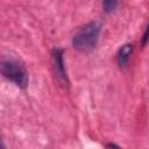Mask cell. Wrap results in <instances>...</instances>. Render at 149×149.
<instances>
[{
	"label": "cell",
	"instance_id": "8",
	"mask_svg": "<svg viewBox=\"0 0 149 149\" xmlns=\"http://www.w3.org/2000/svg\"><path fill=\"white\" fill-rule=\"evenodd\" d=\"M1 149H6V148H5V146H3V143L1 144Z\"/></svg>",
	"mask_w": 149,
	"mask_h": 149
},
{
	"label": "cell",
	"instance_id": "7",
	"mask_svg": "<svg viewBox=\"0 0 149 149\" xmlns=\"http://www.w3.org/2000/svg\"><path fill=\"white\" fill-rule=\"evenodd\" d=\"M106 149H121L119 146H116L115 143H107L106 144Z\"/></svg>",
	"mask_w": 149,
	"mask_h": 149
},
{
	"label": "cell",
	"instance_id": "5",
	"mask_svg": "<svg viewBox=\"0 0 149 149\" xmlns=\"http://www.w3.org/2000/svg\"><path fill=\"white\" fill-rule=\"evenodd\" d=\"M118 1L115 0H106L102 2V8H104V12L105 13H111L113 12L116 7H118Z\"/></svg>",
	"mask_w": 149,
	"mask_h": 149
},
{
	"label": "cell",
	"instance_id": "4",
	"mask_svg": "<svg viewBox=\"0 0 149 149\" xmlns=\"http://www.w3.org/2000/svg\"><path fill=\"white\" fill-rule=\"evenodd\" d=\"M133 52V45L127 43V44H123L119 50H118V54H116V62L119 64L120 68H125L129 61V57Z\"/></svg>",
	"mask_w": 149,
	"mask_h": 149
},
{
	"label": "cell",
	"instance_id": "1",
	"mask_svg": "<svg viewBox=\"0 0 149 149\" xmlns=\"http://www.w3.org/2000/svg\"><path fill=\"white\" fill-rule=\"evenodd\" d=\"M100 29V23L97 21L88 22L81 28H79L72 36L73 48L81 52H87L92 50L98 42Z\"/></svg>",
	"mask_w": 149,
	"mask_h": 149
},
{
	"label": "cell",
	"instance_id": "3",
	"mask_svg": "<svg viewBox=\"0 0 149 149\" xmlns=\"http://www.w3.org/2000/svg\"><path fill=\"white\" fill-rule=\"evenodd\" d=\"M63 54L64 52L62 49L55 48L51 51V59H52L54 70H55L57 79L63 85H68L69 80H68V76H66V71H65V66H64V62H63Z\"/></svg>",
	"mask_w": 149,
	"mask_h": 149
},
{
	"label": "cell",
	"instance_id": "2",
	"mask_svg": "<svg viewBox=\"0 0 149 149\" xmlns=\"http://www.w3.org/2000/svg\"><path fill=\"white\" fill-rule=\"evenodd\" d=\"M1 73L2 76L14 83L20 88H26L29 83V76L26 68L16 59L7 58L1 62Z\"/></svg>",
	"mask_w": 149,
	"mask_h": 149
},
{
	"label": "cell",
	"instance_id": "6",
	"mask_svg": "<svg viewBox=\"0 0 149 149\" xmlns=\"http://www.w3.org/2000/svg\"><path fill=\"white\" fill-rule=\"evenodd\" d=\"M148 41H149V22H148L147 28H146V30H144V33H143L142 38H141V45H142V47H146V44L148 43Z\"/></svg>",
	"mask_w": 149,
	"mask_h": 149
}]
</instances>
